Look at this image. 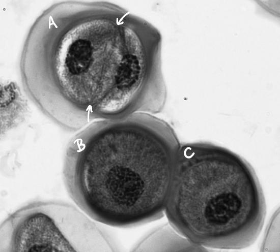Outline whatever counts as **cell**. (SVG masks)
I'll return each instance as SVG.
<instances>
[{
  "label": "cell",
  "mask_w": 280,
  "mask_h": 252,
  "mask_svg": "<svg viewBox=\"0 0 280 252\" xmlns=\"http://www.w3.org/2000/svg\"><path fill=\"white\" fill-rule=\"evenodd\" d=\"M131 49L109 3L65 1L37 18L21 52L23 87L62 129L101 119L129 73Z\"/></svg>",
  "instance_id": "1"
},
{
  "label": "cell",
  "mask_w": 280,
  "mask_h": 252,
  "mask_svg": "<svg viewBox=\"0 0 280 252\" xmlns=\"http://www.w3.org/2000/svg\"><path fill=\"white\" fill-rule=\"evenodd\" d=\"M181 144L151 114L93 121L69 142L63 174L67 192L94 220L127 228L164 216Z\"/></svg>",
  "instance_id": "2"
},
{
  "label": "cell",
  "mask_w": 280,
  "mask_h": 252,
  "mask_svg": "<svg viewBox=\"0 0 280 252\" xmlns=\"http://www.w3.org/2000/svg\"><path fill=\"white\" fill-rule=\"evenodd\" d=\"M165 214L195 244L240 249L260 234L266 203L245 160L212 143H190L181 145Z\"/></svg>",
  "instance_id": "3"
},
{
  "label": "cell",
  "mask_w": 280,
  "mask_h": 252,
  "mask_svg": "<svg viewBox=\"0 0 280 252\" xmlns=\"http://www.w3.org/2000/svg\"><path fill=\"white\" fill-rule=\"evenodd\" d=\"M72 204L36 201L3 220L0 252L115 251L108 234Z\"/></svg>",
  "instance_id": "4"
},
{
  "label": "cell",
  "mask_w": 280,
  "mask_h": 252,
  "mask_svg": "<svg viewBox=\"0 0 280 252\" xmlns=\"http://www.w3.org/2000/svg\"><path fill=\"white\" fill-rule=\"evenodd\" d=\"M180 234L169 224H164L149 233L139 242L133 251H205Z\"/></svg>",
  "instance_id": "5"
},
{
  "label": "cell",
  "mask_w": 280,
  "mask_h": 252,
  "mask_svg": "<svg viewBox=\"0 0 280 252\" xmlns=\"http://www.w3.org/2000/svg\"><path fill=\"white\" fill-rule=\"evenodd\" d=\"M26 104L18 87L13 82L1 86V131L13 128L20 123L26 112Z\"/></svg>",
  "instance_id": "6"
}]
</instances>
